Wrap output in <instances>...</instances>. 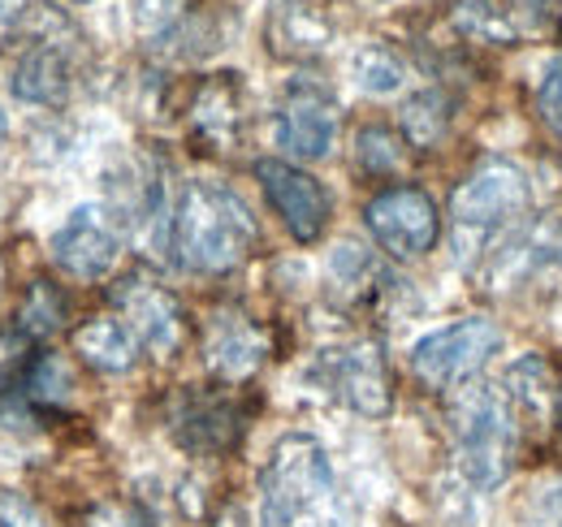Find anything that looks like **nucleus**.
<instances>
[{
  "label": "nucleus",
  "mask_w": 562,
  "mask_h": 527,
  "mask_svg": "<svg viewBox=\"0 0 562 527\" xmlns=\"http://www.w3.org/2000/svg\"><path fill=\"white\" fill-rule=\"evenodd\" d=\"M446 126H450V104H446V96L420 91V96L407 100V109H403V131H407V138H412L416 147L437 143V138L446 134Z\"/></svg>",
  "instance_id": "20"
},
{
  "label": "nucleus",
  "mask_w": 562,
  "mask_h": 527,
  "mask_svg": "<svg viewBox=\"0 0 562 527\" xmlns=\"http://www.w3.org/2000/svg\"><path fill=\"white\" fill-rule=\"evenodd\" d=\"M502 385H506V397H510L519 411H528V415H546L554 402H562V385L554 381V372H550V363H546L541 355L515 359V363L506 368Z\"/></svg>",
  "instance_id": "18"
},
{
  "label": "nucleus",
  "mask_w": 562,
  "mask_h": 527,
  "mask_svg": "<svg viewBox=\"0 0 562 527\" xmlns=\"http://www.w3.org/2000/svg\"><path fill=\"white\" fill-rule=\"evenodd\" d=\"M74 350L95 368V372H131L139 359V337L126 321L117 316H100L87 321L82 329L74 333Z\"/></svg>",
  "instance_id": "15"
},
{
  "label": "nucleus",
  "mask_w": 562,
  "mask_h": 527,
  "mask_svg": "<svg viewBox=\"0 0 562 527\" xmlns=\"http://www.w3.org/2000/svg\"><path fill=\"white\" fill-rule=\"evenodd\" d=\"M497 350H502V329L485 316H463L454 325L424 333L412 346V368L424 385L450 390V385H463L472 372H481Z\"/></svg>",
  "instance_id": "5"
},
{
  "label": "nucleus",
  "mask_w": 562,
  "mask_h": 527,
  "mask_svg": "<svg viewBox=\"0 0 562 527\" xmlns=\"http://www.w3.org/2000/svg\"><path fill=\"white\" fill-rule=\"evenodd\" d=\"M454 437H459V467L476 489H497L515 459V424L506 397L468 385L454 402Z\"/></svg>",
  "instance_id": "3"
},
{
  "label": "nucleus",
  "mask_w": 562,
  "mask_h": 527,
  "mask_svg": "<svg viewBox=\"0 0 562 527\" xmlns=\"http://www.w3.org/2000/svg\"><path fill=\"white\" fill-rule=\"evenodd\" d=\"M9 87L26 104H61L74 87L70 53L57 40H35L9 74Z\"/></svg>",
  "instance_id": "13"
},
{
  "label": "nucleus",
  "mask_w": 562,
  "mask_h": 527,
  "mask_svg": "<svg viewBox=\"0 0 562 527\" xmlns=\"http://www.w3.org/2000/svg\"><path fill=\"white\" fill-rule=\"evenodd\" d=\"M528 208H532V187L524 169L510 160H485L481 169H472V178L454 191V203H450L459 251H468V243H485L493 234H502Z\"/></svg>",
  "instance_id": "4"
},
{
  "label": "nucleus",
  "mask_w": 562,
  "mask_h": 527,
  "mask_svg": "<svg viewBox=\"0 0 562 527\" xmlns=\"http://www.w3.org/2000/svg\"><path fill=\"white\" fill-rule=\"evenodd\" d=\"M117 303L126 312V325L135 329V337L147 350H156V355H173L178 350V341H182V307H178V299L169 290L135 277V281H126L117 290Z\"/></svg>",
  "instance_id": "11"
},
{
  "label": "nucleus",
  "mask_w": 562,
  "mask_h": 527,
  "mask_svg": "<svg viewBox=\"0 0 562 527\" xmlns=\"http://www.w3.org/2000/svg\"><path fill=\"white\" fill-rule=\"evenodd\" d=\"M4 143H9V122H4V113H0V156H4Z\"/></svg>",
  "instance_id": "30"
},
{
  "label": "nucleus",
  "mask_w": 562,
  "mask_h": 527,
  "mask_svg": "<svg viewBox=\"0 0 562 527\" xmlns=\"http://www.w3.org/2000/svg\"><path fill=\"white\" fill-rule=\"evenodd\" d=\"M363 225L394 260H420L437 247V234H441L437 203L420 187H390L372 195L363 208Z\"/></svg>",
  "instance_id": "6"
},
{
  "label": "nucleus",
  "mask_w": 562,
  "mask_h": 527,
  "mask_svg": "<svg viewBox=\"0 0 562 527\" xmlns=\"http://www.w3.org/2000/svg\"><path fill=\"white\" fill-rule=\"evenodd\" d=\"M169 247L191 272H229L256 247V216L221 182H187L169 221Z\"/></svg>",
  "instance_id": "2"
},
{
  "label": "nucleus",
  "mask_w": 562,
  "mask_h": 527,
  "mask_svg": "<svg viewBox=\"0 0 562 527\" xmlns=\"http://www.w3.org/2000/svg\"><path fill=\"white\" fill-rule=\"evenodd\" d=\"M31 0H0V26H18L26 18Z\"/></svg>",
  "instance_id": "29"
},
{
  "label": "nucleus",
  "mask_w": 562,
  "mask_h": 527,
  "mask_svg": "<svg viewBox=\"0 0 562 527\" xmlns=\"http://www.w3.org/2000/svg\"><path fill=\"white\" fill-rule=\"evenodd\" d=\"M66 321V299L48 285V281H35L22 299V312H18V329L31 333V337H48V333L61 329Z\"/></svg>",
  "instance_id": "21"
},
{
  "label": "nucleus",
  "mask_w": 562,
  "mask_h": 527,
  "mask_svg": "<svg viewBox=\"0 0 562 527\" xmlns=\"http://www.w3.org/2000/svg\"><path fill=\"white\" fill-rule=\"evenodd\" d=\"M0 277H4V268H0Z\"/></svg>",
  "instance_id": "33"
},
{
  "label": "nucleus",
  "mask_w": 562,
  "mask_h": 527,
  "mask_svg": "<svg viewBox=\"0 0 562 527\" xmlns=\"http://www.w3.org/2000/svg\"><path fill=\"white\" fill-rule=\"evenodd\" d=\"M238 74H216L209 87L195 96L191 109V131L200 138H209L212 147H229L238 138L243 113H238Z\"/></svg>",
  "instance_id": "17"
},
{
  "label": "nucleus",
  "mask_w": 562,
  "mask_h": 527,
  "mask_svg": "<svg viewBox=\"0 0 562 527\" xmlns=\"http://www.w3.org/2000/svg\"><path fill=\"white\" fill-rule=\"evenodd\" d=\"M528 527H562V480L550 489H537L528 506Z\"/></svg>",
  "instance_id": "27"
},
{
  "label": "nucleus",
  "mask_w": 562,
  "mask_h": 527,
  "mask_svg": "<svg viewBox=\"0 0 562 527\" xmlns=\"http://www.w3.org/2000/svg\"><path fill=\"white\" fill-rule=\"evenodd\" d=\"M256 178H260L265 195L273 203V212L281 216V225L299 243H316L325 234V225H329V191L312 173H303L290 160L265 156V160H256Z\"/></svg>",
  "instance_id": "7"
},
{
  "label": "nucleus",
  "mask_w": 562,
  "mask_h": 527,
  "mask_svg": "<svg viewBox=\"0 0 562 527\" xmlns=\"http://www.w3.org/2000/svg\"><path fill=\"white\" fill-rule=\"evenodd\" d=\"M325 377L334 385V394L342 397L351 411L381 419L390 415L394 394H390V372H385V355L372 341H351L325 355Z\"/></svg>",
  "instance_id": "9"
},
{
  "label": "nucleus",
  "mask_w": 562,
  "mask_h": 527,
  "mask_svg": "<svg viewBox=\"0 0 562 527\" xmlns=\"http://www.w3.org/2000/svg\"><path fill=\"white\" fill-rule=\"evenodd\" d=\"M265 40L278 57L303 61V57H316L329 48L334 26L325 22V13L312 0H273L269 22H265Z\"/></svg>",
  "instance_id": "12"
},
{
  "label": "nucleus",
  "mask_w": 562,
  "mask_h": 527,
  "mask_svg": "<svg viewBox=\"0 0 562 527\" xmlns=\"http://www.w3.org/2000/svg\"><path fill=\"white\" fill-rule=\"evenodd\" d=\"M74 4H95V0H74Z\"/></svg>",
  "instance_id": "32"
},
{
  "label": "nucleus",
  "mask_w": 562,
  "mask_h": 527,
  "mask_svg": "<svg viewBox=\"0 0 562 527\" xmlns=\"http://www.w3.org/2000/svg\"><path fill=\"white\" fill-rule=\"evenodd\" d=\"M131 13H135V26L147 40H169L182 26L187 4L182 0H131Z\"/></svg>",
  "instance_id": "23"
},
{
  "label": "nucleus",
  "mask_w": 562,
  "mask_h": 527,
  "mask_svg": "<svg viewBox=\"0 0 562 527\" xmlns=\"http://www.w3.org/2000/svg\"><path fill=\"white\" fill-rule=\"evenodd\" d=\"M459 26L468 31V35H476V40H510V22H506V13H497L493 4L485 0H468V4H459Z\"/></svg>",
  "instance_id": "25"
},
{
  "label": "nucleus",
  "mask_w": 562,
  "mask_h": 527,
  "mask_svg": "<svg viewBox=\"0 0 562 527\" xmlns=\"http://www.w3.org/2000/svg\"><path fill=\"white\" fill-rule=\"evenodd\" d=\"M209 363L221 377H251L265 363V333L238 312H216L209 325Z\"/></svg>",
  "instance_id": "14"
},
{
  "label": "nucleus",
  "mask_w": 562,
  "mask_h": 527,
  "mask_svg": "<svg viewBox=\"0 0 562 527\" xmlns=\"http://www.w3.org/2000/svg\"><path fill=\"white\" fill-rule=\"evenodd\" d=\"M355 160L368 173H394L403 165V143H398V134L385 131V126H368L355 138Z\"/></svg>",
  "instance_id": "22"
},
{
  "label": "nucleus",
  "mask_w": 562,
  "mask_h": 527,
  "mask_svg": "<svg viewBox=\"0 0 562 527\" xmlns=\"http://www.w3.org/2000/svg\"><path fill=\"white\" fill-rule=\"evenodd\" d=\"M351 74L368 96H394L403 87V78H407V66H403V57L390 44L372 40V44H359L355 48Z\"/></svg>",
  "instance_id": "19"
},
{
  "label": "nucleus",
  "mask_w": 562,
  "mask_h": 527,
  "mask_svg": "<svg viewBox=\"0 0 562 527\" xmlns=\"http://www.w3.org/2000/svg\"><path fill=\"white\" fill-rule=\"evenodd\" d=\"M48 251H53L57 268H66L70 277L100 281V277H109L117 268V260H122V234L104 216V208L82 203V208L70 212V221L53 234Z\"/></svg>",
  "instance_id": "8"
},
{
  "label": "nucleus",
  "mask_w": 562,
  "mask_h": 527,
  "mask_svg": "<svg viewBox=\"0 0 562 527\" xmlns=\"http://www.w3.org/2000/svg\"><path fill=\"white\" fill-rule=\"evenodd\" d=\"M216 527H238V519H234V515H225V519H221Z\"/></svg>",
  "instance_id": "31"
},
{
  "label": "nucleus",
  "mask_w": 562,
  "mask_h": 527,
  "mask_svg": "<svg viewBox=\"0 0 562 527\" xmlns=\"http://www.w3.org/2000/svg\"><path fill=\"white\" fill-rule=\"evenodd\" d=\"M173 433L187 450H225L234 437H238V415L229 411V402H216V397H187L182 411L173 415Z\"/></svg>",
  "instance_id": "16"
},
{
  "label": "nucleus",
  "mask_w": 562,
  "mask_h": 527,
  "mask_svg": "<svg viewBox=\"0 0 562 527\" xmlns=\"http://www.w3.org/2000/svg\"><path fill=\"white\" fill-rule=\"evenodd\" d=\"M70 368L57 359V355H44L35 368H31V377H26V390L40 397V402H66L70 394Z\"/></svg>",
  "instance_id": "24"
},
{
  "label": "nucleus",
  "mask_w": 562,
  "mask_h": 527,
  "mask_svg": "<svg viewBox=\"0 0 562 527\" xmlns=\"http://www.w3.org/2000/svg\"><path fill=\"white\" fill-rule=\"evenodd\" d=\"M260 527H347L329 450L312 433L273 441L260 471Z\"/></svg>",
  "instance_id": "1"
},
{
  "label": "nucleus",
  "mask_w": 562,
  "mask_h": 527,
  "mask_svg": "<svg viewBox=\"0 0 562 527\" xmlns=\"http://www.w3.org/2000/svg\"><path fill=\"white\" fill-rule=\"evenodd\" d=\"M338 134V109L321 87H294L278 113V143L299 160L329 156Z\"/></svg>",
  "instance_id": "10"
},
{
  "label": "nucleus",
  "mask_w": 562,
  "mask_h": 527,
  "mask_svg": "<svg viewBox=\"0 0 562 527\" xmlns=\"http://www.w3.org/2000/svg\"><path fill=\"white\" fill-rule=\"evenodd\" d=\"M0 527H44V519L22 493L0 489Z\"/></svg>",
  "instance_id": "28"
},
{
  "label": "nucleus",
  "mask_w": 562,
  "mask_h": 527,
  "mask_svg": "<svg viewBox=\"0 0 562 527\" xmlns=\"http://www.w3.org/2000/svg\"><path fill=\"white\" fill-rule=\"evenodd\" d=\"M537 113L562 138V57H554L537 78Z\"/></svg>",
  "instance_id": "26"
}]
</instances>
